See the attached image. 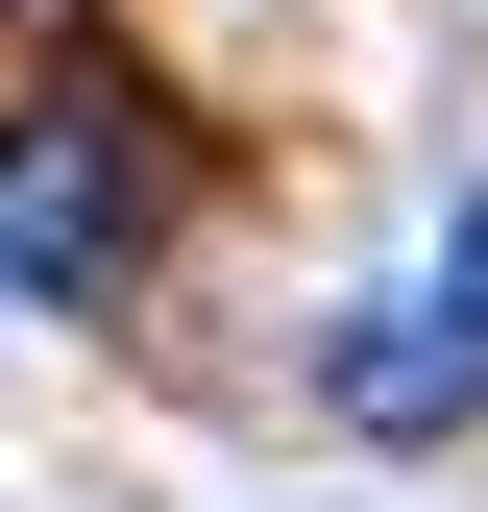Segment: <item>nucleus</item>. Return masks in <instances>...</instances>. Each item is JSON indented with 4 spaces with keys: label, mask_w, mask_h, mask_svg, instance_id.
Returning a JSON list of instances; mask_svg holds the SVG:
<instances>
[{
    "label": "nucleus",
    "mask_w": 488,
    "mask_h": 512,
    "mask_svg": "<svg viewBox=\"0 0 488 512\" xmlns=\"http://www.w3.org/2000/svg\"><path fill=\"white\" fill-rule=\"evenodd\" d=\"M147 220H171V147H147L122 74H25L0 98V293L98 317L122 269H147Z\"/></svg>",
    "instance_id": "f257e3e1"
},
{
    "label": "nucleus",
    "mask_w": 488,
    "mask_h": 512,
    "mask_svg": "<svg viewBox=\"0 0 488 512\" xmlns=\"http://www.w3.org/2000/svg\"><path fill=\"white\" fill-rule=\"evenodd\" d=\"M318 391H342L366 439H464V415H488V317H464V293H366L342 342H318Z\"/></svg>",
    "instance_id": "f03ea898"
},
{
    "label": "nucleus",
    "mask_w": 488,
    "mask_h": 512,
    "mask_svg": "<svg viewBox=\"0 0 488 512\" xmlns=\"http://www.w3.org/2000/svg\"><path fill=\"white\" fill-rule=\"evenodd\" d=\"M440 293H464V317H488V196H464V244H440Z\"/></svg>",
    "instance_id": "7ed1b4c3"
}]
</instances>
